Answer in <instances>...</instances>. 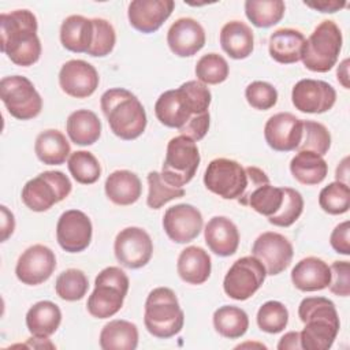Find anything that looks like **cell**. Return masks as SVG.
Here are the masks:
<instances>
[{
	"instance_id": "obj_1",
	"label": "cell",
	"mask_w": 350,
	"mask_h": 350,
	"mask_svg": "<svg viewBox=\"0 0 350 350\" xmlns=\"http://www.w3.org/2000/svg\"><path fill=\"white\" fill-rule=\"evenodd\" d=\"M211 90L200 81H187L178 89L161 93L154 104V115L167 127L178 129L180 135L202 139L209 130Z\"/></svg>"
},
{
	"instance_id": "obj_2",
	"label": "cell",
	"mask_w": 350,
	"mask_h": 350,
	"mask_svg": "<svg viewBox=\"0 0 350 350\" xmlns=\"http://www.w3.org/2000/svg\"><path fill=\"white\" fill-rule=\"evenodd\" d=\"M37 29V18L29 10L3 12L0 15L1 52L16 66H33L41 56Z\"/></svg>"
},
{
	"instance_id": "obj_3",
	"label": "cell",
	"mask_w": 350,
	"mask_h": 350,
	"mask_svg": "<svg viewBox=\"0 0 350 350\" xmlns=\"http://www.w3.org/2000/svg\"><path fill=\"white\" fill-rule=\"evenodd\" d=\"M298 317L305 324L299 332L304 350H328L339 332V316L335 304L325 297L304 298L298 306Z\"/></svg>"
},
{
	"instance_id": "obj_4",
	"label": "cell",
	"mask_w": 350,
	"mask_h": 350,
	"mask_svg": "<svg viewBox=\"0 0 350 350\" xmlns=\"http://www.w3.org/2000/svg\"><path fill=\"white\" fill-rule=\"evenodd\" d=\"M101 111L111 131L124 141L138 138L146 129V112L142 103L130 90L112 88L103 93Z\"/></svg>"
},
{
	"instance_id": "obj_5",
	"label": "cell",
	"mask_w": 350,
	"mask_h": 350,
	"mask_svg": "<svg viewBox=\"0 0 350 350\" xmlns=\"http://www.w3.org/2000/svg\"><path fill=\"white\" fill-rule=\"evenodd\" d=\"M185 313L175 293L168 287L153 288L145 301L144 324L148 332L160 339H168L183 328Z\"/></svg>"
},
{
	"instance_id": "obj_6",
	"label": "cell",
	"mask_w": 350,
	"mask_h": 350,
	"mask_svg": "<svg viewBox=\"0 0 350 350\" xmlns=\"http://www.w3.org/2000/svg\"><path fill=\"white\" fill-rule=\"evenodd\" d=\"M129 278L119 267L104 268L94 280V290L88 298V312L96 319H108L116 314L129 291Z\"/></svg>"
},
{
	"instance_id": "obj_7",
	"label": "cell",
	"mask_w": 350,
	"mask_h": 350,
	"mask_svg": "<svg viewBox=\"0 0 350 350\" xmlns=\"http://www.w3.org/2000/svg\"><path fill=\"white\" fill-rule=\"evenodd\" d=\"M342 49V31L334 21H323L305 40L301 60L313 72H327L338 62Z\"/></svg>"
},
{
	"instance_id": "obj_8",
	"label": "cell",
	"mask_w": 350,
	"mask_h": 350,
	"mask_svg": "<svg viewBox=\"0 0 350 350\" xmlns=\"http://www.w3.org/2000/svg\"><path fill=\"white\" fill-rule=\"evenodd\" d=\"M200 161L201 157L196 141L186 135H178L171 138L167 145L160 174L170 185L183 187L194 178Z\"/></svg>"
},
{
	"instance_id": "obj_9",
	"label": "cell",
	"mask_w": 350,
	"mask_h": 350,
	"mask_svg": "<svg viewBox=\"0 0 350 350\" xmlns=\"http://www.w3.org/2000/svg\"><path fill=\"white\" fill-rule=\"evenodd\" d=\"M72 185L62 171H44L27 180L22 189V201L33 212H45L71 193Z\"/></svg>"
},
{
	"instance_id": "obj_10",
	"label": "cell",
	"mask_w": 350,
	"mask_h": 350,
	"mask_svg": "<svg viewBox=\"0 0 350 350\" xmlns=\"http://www.w3.org/2000/svg\"><path fill=\"white\" fill-rule=\"evenodd\" d=\"M0 98L8 113L19 120L40 115L42 98L30 79L22 75H8L0 81Z\"/></svg>"
},
{
	"instance_id": "obj_11",
	"label": "cell",
	"mask_w": 350,
	"mask_h": 350,
	"mask_svg": "<svg viewBox=\"0 0 350 350\" xmlns=\"http://www.w3.org/2000/svg\"><path fill=\"white\" fill-rule=\"evenodd\" d=\"M204 185L224 200H238L247 187L246 170L235 160L213 159L204 174Z\"/></svg>"
},
{
	"instance_id": "obj_12",
	"label": "cell",
	"mask_w": 350,
	"mask_h": 350,
	"mask_svg": "<svg viewBox=\"0 0 350 350\" xmlns=\"http://www.w3.org/2000/svg\"><path fill=\"white\" fill-rule=\"evenodd\" d=\"M267 271L254 256H245L234 261L223 280L227 297L235 301H246L264 283Z\"/></svg>"
},
{
	"instance_id": "obj_13",
	"label": "cell",
	"mask_w": 350,
	"mask_h": 350,
	"mask_svg": "<svg viewBox=\"0 0 350 350\" xmlns=\"http://www.w3.org/2000/svg\"><path fill=\"white\" fill-rule=\"evenodd\" d=\"M116 260L126 268L138 269L149 262L153 254V242L149 234L139 227H126L118 232L113 243Z\"/></svg>"
},
{
	"instance_id": "obj_14",
	"label": "cell",
	"mask_w": 350,
	"mask_h": 350,
	"mask_svg": "<svg viewBox=\"0 0 350 350\" xmlns=\"http://www.w3.org/2000/svg\"><path fill=\"white\" fill-rule=\"evenodd\" d=\"M294 249L282 234L267 231L258 235L252 246V256L261 261L267 275H279L291 262Z\"/></svg>"
},
{
	"instance_id": "obj_15",
	"label": "cell",
	"mask_w": 350,
	"mask_h": 350,
	"mask_svg": "<svg viewBox=\"0 0 350 350\" xmlns=\"http://www.w3.org/2000/svg\"><path fill=\"white\" fill-rule=\"evenodd\" d=\"M291 101L295 109L305 113H324L336 101L332 85L320 79H301L291 90Z\"/></svg>"
},
{
	"instance_id": "obj_16",
	"label": "cell",
	"mask_w": 350,
	"mask_h": 350,
	"mask_svg": "<svg viewBox=\"0 0 350 350\" xmlns=\"http://www.w3.org/2000/svg\"><path fill=\"white\" fill-rule=\"evenodd\" d=\"M56 268L55 253L45 245L27 247L18 258L15 275L19 282L27 286H37L46 282Z\"/></svg>"
},
{
	"instance_id": "obj_17",
	"label": "cell",
	"mask_w": 350,
	"mask_h": 350,
	"mask_svg": "<svg viewBox=\"0 0 350 350\" xmlns=\"http://www.w3.org/2000/svg\"><path fill=\"white\" fill-rule=\"evenodd\" d=\"M93 227L86 213L78 209L63 212L56 224V239L60 247L68 253L85 250L92 241Z\"/></svg>"
},
{
	"instance_id": "obj_18",
	"label": "cell",
	"mask_w": 350,
	"mask_h": 350,
	"mask_svg": "<svg viewBox=\"0 0 350 350\" xmlns=\"http://www.w3.org/2000/svg\"><path fill=\"white\" fill-rule=\"evenodd\" d=\"M204 219L201 212L190 204L170 206L163 216V228L168 238L176 243H187L198 237Z\"/></svg>"
},
{
	"instance_id": "obj_19",
	"label": "cell",
	"mask_w": 350,
	"mask_h": 350,
	"mask_svg": "<svg viewBox=\"0 0 350 350\" xmlns=\"http://www.w3.org/2000/svg\"><path fill=\"white\" fill-rule=\"evenodd\" d=\"M100 77L90 63L72 59L66 62L59 71V85L62 90L75 98H86L98 88Z\"/></svg>"
},
{
	"instance_id": "obj_20",
	"label": "cell",
	"mask_w": 350,
	"mask_h": 350,
	"mask_svg": "<svg viewBox=\"0 0 350 350\" xmlns=\"http://www.w3.org/2000/svg\"><path fill=\"white\" fill-rule=\"evenodd\" d=\"M302 137V119L290 112H279L271 116L264 126V138L268 146L276 152L295 150Z\"/></svg>"
},
{
	"instance_id": "obj_21",
	"label": "cell",
	"mask_w": 350,
	"mask_h": 350,
	"mask_svg": "<svg viewBox=\"0 0 350 350\" xmlns=\"http://www.w3.org/2000/svg\"><path fill=\"white\" fill-rule=\"evenodd\" d=\"M174 7L172 0H134L127 8L129 22L141 33H154L170 18Z\"/></svg>"
},
{
	"instance_id": "obj_22",
	"label": "cell",
	"mask_w": 350,
	"mask_h": 350,
	"mask_svg": "<svg viewBox=\"0 0 350 350\" xmlns=\"http://www.w3.org/2000/svg\"><path fill=\"white\" fill-rule=\"evenodd\" d=\"M167 44L179 57L193 56L205 45L204 27L193 18H179L168 29Z\"/></svg>"
},
{
	"instance_id": "obj_23",
	"label": "cell",
	"mask_w": 350,
	"mask_h": 350,
	"mask_svg": "<svg viewBox=\"0 0 350 350\" xmlns=\"http://www.w3.org/2000/svg\"><path fill=\"white\" fill-rule=\"evenodd\" d=\"M204 237L211 252L220 257L232 256L239 245V231L226 216H213L205 226Z\"/></svg>"
},
{
	"instance_id": "obj_24",
	"label": "cell",
	"mask_w": 350,
	"mask_h": 350,
	"mask_svg": "<svg viewBox=\"0 0 350 350\" xmlns=\"http://www.w3.org/2000/svg\"><path fill=\"white\" fill-rule=\"evenodd\" d=\"M331 269L325 261L319 257H305L295 264L291 271V282L301 291H320L328 287Z\"/></svg>"
},
{
	"instance_id": "obj_25",
	"label": "cell",
	"mask_w": 350,
	"mask_h": 350,
	"mask_svg": "<svg viewBox=\"0 0 350 350\" xmlns=\"http://www.w3.org/2000/svg\"><path fill=\"white\" fill-rule=\"evenodd\" d=\"M212 262L209 254L200 246H187L178 257L179 278L189 284H202L211 276Z\"/></svg>"
},
{
	"instance_id": "obj_26",
	"label": "cell",
	"mask_w": 350,
	"mask_h": 350,
	"mask_svg": "<svg viewBox=\"0 0 350 350\" xmlns=\"http://www.w3.org/2000/svg\"><path fill=\"white\" fill-rule=\"evenodd\" d=\"M105 194L116 205H131L142 193V183L137 174L129 170H116L105 179Z\"/></svg>"
},
{
	"instance_id": "obj_27",
	"label": "cell",
	"mask_w": 350,
	"mask_h": 350,
	"mask_svg": "<svg viewBox=\"0 0 350 350\" xmlns=\"http://www.w3.org/2000/svg\"><path fill=\"white\" fill-rule=\"evenodd\" d=\"M304 44L305 37L299 30L283 27L271 34L268 51L275 62L291 64L301 60Z\"/></svg>"
},
{
	"instance_id": "obj_28",
	"label": "cell",
	"mask_w": 350,
	"mask_h": 350,
	"mask_svg": "<svg viewBox=\"0 0 350 350\" xmlns=\"http://www.w3.org/2000/svg\"><path fill=\"white\" fill-rule=\"evenodd\" d=\"M220 45L230 57L246 59L254 48L253 31L241 21H230L220 30Z\"/></svg>"
},
{
	"instance_id": "obj_29",
	"label": "cell",
	"mask_w": 350,
	"mask_h": 350,
	"mask_svg": "<svg viewBox=\"0 0 350 350\" xmlns=\"http://www.w3.org/2000/svg\"><path fill=\"white\" fill-rule=\"evenodd\" d=\"M93 21L82 15L67 16L60 26L62 45L75 53H88L93 41Z\"/></svg>"
},
{
	"instance_id": "obj_30",
	"label": "cell",
	"mask_w": 350,
	"mask_h": 350,
	"mask_svg": "<svg viewBox=\"0 0 350 350\" xmlns=\"http://www.w3.org/2000/svg\"><path fill=\"white\" fill-rule=\"evenodd\" d=\"M62 323V310L52 301H40L26 313V327L33 336L48 338Z\"/></svg>"
},
{
	"instance_id": "obj_31",
	"label": "cell",
	"mask_w": 350,
	"mask_h": 350,
	"mask_svg": "<svg viewBox=\"0 0 350 350\" xmlns=\"http://www.w3.org/2000/svg\"><path fill=\"white\" fill-rule=\"evenodd\" d=\"M66 130L75 145L88 146L98 141L101 135V122L89 109H77L67 118Z\"/></svg>"
},
{
	"instance_id": "obj_32",
	"label": "cell",
	"mask_w": 350,
	"mask_h": 350,
	"mask_svg": "<svg viewBox=\"0 0 350 350\" xmlns=\"http://www.w3.org/2000/svg\"><path fill=\"white\" fill-rule=\"evenodd\" d=\"M38 160L46 165H60L70 157V144L66 135L55 129L41 131L34 144Z\"/></svg>"
},
{
	"instance_id": "obj_33",
	"label": "cell",
	"mask_w": 350,
	"mask_h": 350,
	"mask_svg": "<svg viewBox=\"0 0 350 350\" xmlns=\"http://www.w3.org/2000/svg\"><path fill=\"white\" fill-rule=\"evenodd\" d=\"M138 346V328L127 320H111L100 332L103 350H134Z\"/></svg>"
},
{
	"instance_id": "obj_34",
	"label": "cell",
	"mask_w": 350,
	"mask_h": 350,
	"mask_svg": "<svg viewBox=\"0 0 350 350\" xmlns=\"http://www.w3.org/2000/svg\"><path fill=\"white\" fill-rule=\"evenodd\" d=\"M291 175L302 185H319L328 174V164L323 156L301 150L290 161Z\"/></svg>"
},
{
	"instance_id": "obj_35",
	"label": "cell",
	"mask_w": 350,
	"mask_h": 350,
	"mask_svg": "<svg viewBox=\"0 0 350 350\" xmlns=\"http://www.w3.org/2000/svg\"><path fill=\"white\" fill-rule=\"evenodd\" d=\"M213 327L221 336L238 339L246 334L249 317L246 312L238 306L223 305L213 313Z\"/></svg>"
},
{
	"instance_id": "obj_36",
	"label": "cell",
	"mask_w": 350,
	"mask_h": 350,
	"mask_svg": "<svg viewBox=\"0 0 350 350\" xmlns=\"http://www.w3.org/2000/svg\"><path fill=\"white\" fill-rule=\"evenodd\" d=\"M286 11L282 0H247L245 1L246 18L256 27H271L280 22Z\"/></svg>"
},
{
	"instance_id": "obj_37",
	"label": "cell",
	"mask_w": 350,
	"mask_h": 350,
	"mask_svg": "<svg viewBox=\"0 0 350 350\" xmlns=\"http://www.w3.org/2000/svg\"><path fill=\"white\" fill-rule=\"evenodd\" d=\"M283 187L272 186L271 183L256 187L246 198L243 206H250L257 213L271 217L275 215L283 202Z\"/></svg>"
},
{
	"instance_id": "obj_38",
	"label": "cell",
	"mask_w": 350,
	"mask_h": 350,
	"mask_svg": "<svg viewBox=\"0 0 350 350\" xmlns=\"http://www.w3.org/2000/svg\"><path fill=\"white\" fill-rule=\"evenodd\" d=\"M67 167L72 178L81 185H92L101 176V165L96 156L88 150H77L70 154Z\"/></svg>"
},
{
	"instance_id": "obj_39",
	"label": "cell",
	"mask_w": 350,
	"mask_h": 350,
	"mask_svg": "<svg viewBox=\"0 0 350 350\" xmlns=\"http://www.w3.org/2000/svg\"><path fill=\"white\" fill-rule=\"evenodd\" d=\"M89 288L88 276L83 271L77 268H70L63 271L55 282V291L63 301L74 302L82 299Z\"/></svg>"
},
{
	"instance_id": "obj_40",
	"label": "cell",
	"mask_w": 350,
	"mask_h": 350,
	"mask_svg": "<svg viewBox=\"0 0 350 350\" xmlns=\"http://www.w3.org/2000/svg\"><path fill=\"white\" fill-rule=\"evenodd\" d=\"M331 146V134L328 129L314 120H302V137L297 150H308L324 156Z\"/></svg>"
},
{
	"instance_id": "obj_41",
	"label": "cell",
	"mask_w": 350,
	"mask_h": 350,
	"mask_svg": "<svg viewBox=\"0 0 350 350\" xmlns=\"http://www.w3.org/2000/svg\"><path fill=\"white\" fill-rule=\"evenodd\" d=\"M319 205L329 215L346 213L350 208L349 185L335 180L323 187L319 194Z\"/></svg>"
},
{
	"instance_id": "obj_42",
	"label": "cell",
	"mask_w": 350,
	"mask_h": 350,
	"mask_svg": "<svg viewBox=\"0 0 350 350\" xmlns=\"http://www.w3.org/2000/svg\"><path fill=\"white\" fill-rule=\"evenodd\" d=\"M228 72V63L219 53H206L196 64V77L204 85L221 83L227 79Z\"/></svg>"
},
{
	"instance_id": "obj_43",
	"label": "cell",
	"mask_w": 350,
	"mask_h": 350,
	"mask_svg": "<svg viewBox=\"0 0 350 350\" xmlns=\"http://www.w3.org/2000/svg\"><path fill=\"white\" fill-rule=\"evenodd\" d=\"M146 179H148V186H149L146 204L152 209H159L164 204L185 196L183 187H175V186L170 185L168 182L164 180L161 174L157 171H150L148 174Z\"/></svg>"
},
{
	"instance_id": "obj_44",
	"label": "cell",
	"mask_w": 350,
	"mask_h": 350,
	"mask_svg": "<svg viewBox=\"0 0 350 350\" xmlns=\"http://www.w3.org/2000/svg\"><path fill=\"white\" fill-rule=\"evenodd\" d=\"M257 325L267 334L282 332L288 323V310L279 301H267L257 312Z\"/></svg>"
},
{
	"instance_id": "obj_45",
	"label": "cell",
	"mask_w": 350,
	"mask_h": 350,
	"mask_svg": "<svg viewBox=\"0 0 350 350\" xmlns=\"http://www.w3.org/2000/svg\"><path fill=\"white\" fill-rule=\"evenodd\" d=\"M284 196L279 211L268 217V221L278 227H290L294 224L304 211V198L299 191L291 187H283Z\"/></svg>"
},
{
	"instance_id": "obj_46",
	"label": "cell",
	"mask_w": 350,
	"mask_h": 350,
	"mask_svg": "<svg viewBox=\"0 0 350 350\" xmlns=\"http://www.w3.org/2000/svg\"><path fill=\"white\" fill-rule=\"evenodd\" d=\"M93 41L88 55L94 57H104L109 55L116 42V33L113 26L101 18H93Z\"/></svg>"
},
{
	"instance_id": "obj_47",
	"label": "cell",
	"mask_w": 350,
	"mask_h": 350,
	"mask_svg": "<svg viewBox=\"0 0 350 350\" xmlns=\"http://www.w3.org/2000/svg\"><path fill=\"white\" fill-rule=\"evenodd\" d=\"M245 97L252 108L267 111L278 103V90L265 81H254L247 85Z\"/></svg>"
},
{
	"instance_id": "obj_48",
	"label": "cell",
	"mask_w": 350,
	"mask_h": 350,
	"mask_svg": "<svg viewBox=\"0 0 350 350\" xmlns=\"http://www.w3.org/2000/svg\"><path fill=\"white\" fill-rule=\"evenodd\" d=\"M329 291L339 297L350 295V264L349 261H334L329 267Z\"/></svg>"
},
{
	"instance_id": "obj_49",
	"label": "cell",
	"mask_w": 350,
	"mask_h": 350,
	"mask_svg": "<svg viewBox=\"0 0 350 350\" xmlns=\"http://www.w3.org/2000/svg\"><path fill=\"white\" fill-rule=\"evenodd\" d=\"M349 234H350V223L346 220L340 224H338L329 237V243L332 246V249L343 256H349L350 254V239H349Z\"/></svg>"
},
{
	"instance_id": "obj_50",
	"label": "cell",
	"mask_w": 350,
	"mask_h": 350,
	"mask_svg": "<svg viewBox=\"0 0 350 350\" xmlns=\"http://www.w3.org/2000/svg\"><path fill=\"white\" fill-rule=\"evenodd\" d=\"M1 242L7 241V238L14 232L15 228V219L12 212L7 209V206L1 205Z\"/></svg>"
},
{
	"instance_id": "obj_51",
	"label": "cell",
	"mask_w": 350,
	"mask_h": 350,
	"mask_svg": "<svg viewBox=\"0 0 350 350\" xmlns=\"http://www.w3.org/2000/svg\"><path fill=\"white\" fill-rule=\"evenodd\" d=\"M278 349L279 350H299V349H302L301 342H299V332L291 331V332L284 334L278 343Z\"/></svg>"
},
{
	"instance_id": "obj_52",
	"label": "cell",
	"mask_w": 350,
	"mask_h": 350,
	"mask_svg": "<svg viewBox=\"0 0 350 350\" xmlns=\"http://www.w3.org/2000/svg\"><path fill=\"white\" fill-rule=\"evenodd\" d=\"M305 5L313 8V10H319L320 12H336L339 11L340 8H343L346 5L345 1H336V0H323V1H317V3H309V1H305L304 3Z\"/></svg>"
},
{
	"instance_id": "obj_53",
	"label": "cell",
	"mask_w": 350,
	"mask_h": 350,
	"mask_svg": "<svg viewBox=\"0 0 350 350\" xmlns=\"http://www.w3.org/2000/svg\"><path fill=\"white\" fill-rule=\"evenodd\" d=\"M336 75H338V81L340 82V85L345 88V89H349L350 85H349V59H345L338 70H336Z\"/></svg>"
},
{
	"instance_id": "obj_54",
	"label": "cell",
	"mask_w": 350,
	"mask_h": 350,
	"mask_svg": "<svg viewBox=\"0 0 350 350\" xmlns=\"http://www.w3.org/2000/svg\"><path fill=\"white\" fill-rule=\"evenodd\" d=\"M347 157H345L343 159V161L338 165V168H336V180H339V182H343V183H346L347 185V182H346V176H347V174H349V171H347Z\"/></svg>"
}]
</instances>
